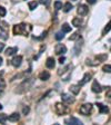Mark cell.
I'll return each mask as SVG.
<instances>
[{"mask_svg": "<svg viewBox=\"0 0 111 125\" xmlns=\"http://www.w3.org/2000/svg\"><path fill=\"white\" fill-rule=\"evenodd\" d=\"M33 81H33V78L25 79V81L17 87L18 89L16 90V92H17V93H25L26 90H28L32 86V85H33Z\"/></svg>", "mask_w": 111, "mask_h": 125, "instance_id": "1", "label": "cell"}, {"mask_svg": "<svg viewBox=\"0 0 111 125\" xmlns=\"http://www.w3.org/2000/svg\"><path fill=\"white\" fill-rule=\"evenodd\" d=\"M13 34H15V35L28 36L27 25L26 23H20V25H16V26H13Z\"/></svg>", "mask_w": 111, "mask_h": 125, "instance_id": "2", "label": "cell"}, {"mask_svg": "<svg viewBox=\"0 0 111 125\" xmlns=\"http://www.w3.org/2000/svg\"><path fill=\"white\" fill-rule=\"evenodd\" d=\"M55 110L58 115H63L64 113H67V107L64 106L62 103H56L55 105Z\"/></svg>", "mask_w": 111, "mask_h": 125, "instance_id": "3", "label": "cell"}, {"mask_svg": "<svg viewBox=\"0 0 111 125\" xmlns=\"http://www.w3.org/2000/svg\"><path fill=\"white\" fill-rule=\"evenodd\" d=\"M91 110H92V105L90 103H87V104H83L80 107L79 112L82 115H89V113H91Z\"/></svg>", "mask_w": 111, "mask_h": 125, "instance_id": "4", "label": "cell"}, {"mask_svg": "<svg viewBox=\"0 0 111 125\" xmlns=\"http://www.w3.org/2000/svg\"><path fill=\"white\" fill-rule=\"evenodd\" d=\"M55 52L57 54V55H61V54H64V52H67V47L64 46L63 44L56 45V47H55Z\"/></svg>", "mask_w": 111, "mask_h": 125, "instance_id": "5", "label": "cell"}, {"mask_svg": "<svg viewBox=\"0 0 111 125\" xmlns=\"http://www.w3.org/2000/svg\"><path fill=\"white\" fill-rule=\"evenodd\" d=\"M61 99H62V102L67 103V104H72V103H74V97H72L71 95L66 94V93H63L61 95Z\"/></svg>", "mask_w": 111, "mask_h": 125, "instance_id": "6", "label": "cell"}, {"mask_svg": "<svg viewBox=\"0 0 111 125\" xmlns=\"http://www.w3.org/2000/svg\"><path fill=\"white\" fill-rule=\"evenodd\" d=\"M91 88H92V92H94V93H101L103 89V87H101V85L98 83V81H93V83H92V86H91Z\"/></svg>", "mask_w": 111, "mask_h": 125, "instance_id": "7", "label": "cell"}, {"mask_svg": "<svg viewBox=\"0 0 111 125\" xmlns=\"http://www.w3.org/2000/svg\"><path fill=\"white\" fill-rule=\"evenodd\" d=\"M64 123L66 124H72V125H81L82 122L80 121V119L76 118V117H70V118H67L66 121H64Z\"/></svg>", "mask_w": 111, "mask_h": 125, "instance_id": "8", "label": "cell"}, {"mask_svg": "<svg viewBox=\"0 0 111 125\" xmlns=\"http://www.w3.org/2000/svg\"><path fill=\"white\" fill-rule=\"evenodd\" d=\"M21 61H22V56H16L11 60V65L13 67H19L21 65Z\"/></svg>", "mask_w": 111, "mask_h": 125, "instance_id": "9", "label": "cell"}, {"mask_svg": "<svg viewBox=\"0 0 111 125\" xmlns=\"http://www.w3.org/2000/svg\"><path fill=\"white\" fill-rule=\"evenodd\" d=\"M88 7L86 6V5H80L79 7H78V14H79L80 16H85L88 14Z\"/></svg>", "mask_w": 111, "mask_h": 125, "instance_id": "10", "label": "cell"}, {"mask_svg": "<svg viewBox=\"0 0 111 125\" xmlns=\"http://www.w3.org/2000/svg\"><path fill=\"white\" fill-rule=\"evenodd\" d=\"M46 66H47V68H49V69H52V68H55L56 60L52 58V57H49V58L47 59V61H46Z\"/></svg>", "mask_w": 111, "mask_h": 125, "instance_id": "11", "label": "cell"}, {"mask_svg": "<svg viewBox=\"0 0 111 125\" xmlns=\"http://www.w3.org/2000/svg\"><path fill=\"white\" fill-rule=\"evenodd\" d=\"M91 77H92V75H91L90 73H86L85 76H83V78H82V81L79 83L80 86H82V85H85L86 83H88V81L91 79Z\"/></svg>", "mask_w": 111, "mask_h": 125, "instance_id": "12", "label": "cell"}, {"mask_svg": "<svg viewBox=\"0 0 111 125\" xmlns=\"http://www.w3.org/2000/svg\"><path fill=\"white\" fill-rule=\"evenodd\" d=\"M97 106H98V108H99V112L101 114L102 113H108L109 112V108L105 106V105H103V104H101V103H97Z\"/></svg>", "mask_w": 111, "mask_h": 125, "instance_id": "13", "label": "cell"}, {"mask_svg": "<svg viewBox=\"0 0 111 125\" xmlns=\"http://www.w3.org/2000/svg\"><path fill=\"white\" fill-rule=\"evenodd\" d=\"M17 51H18L17 47H9V48L6 49V55L7 56H12V55H15Z\"/></svg>", "mask_w": 111, "mask_h": 125, "instance_id": "14", "label": "cell"}, {"mask_svg": "<svg viewBox=\"0 0 111 125\" xmlns=\"http://www.w3.org/2000/svg\"><path fill=\"white\" fill-rule=\"evenodd\" d=\"M39 78H40L41 81H48V79L50 78L49 72H47V70H44V72H41L40 75H39Z\"/></svg>", "mask_w": 111, "mask_h": 125, "instance_id": "15", "label": "cell"}, {"mask_svg": "<svg viewBox=\"0 0 111 125\" xmlns=\"http://www.w3.org/2000/svg\"><path fill=\"white\" fill-rule=\"evenodd\" d=\"M70 92L72 94H74V95H78L80 92V85H71L70 86Z\"/></svg>", "mask_w": 111, "mask_h": 125, "instance_id": "16", "label": "cell"}, {"mask_svg": "<svg viewBox=\"0 0 111 125\" xmlns=\"http://www.w3.org/2000/svg\"><path fill=\"white\" fill-rule=\"evenodd\" d=\"M8 119L10 121V122H18V121L20 119V115H19L18 113H13L8 117Z\"/></svg>", "mask_w": 111, "mask_h": 125, "instance_id": "17", "label": "cell"}, {"mask_svg": "<svg viewBox=\"0 0 111 125\" xmlns=\"http://www.w3.org/2000/svg\"><path fill=\"white\" fill-rule=\"evenodd\" d=\"M82 23V20L80 19V17H76L72 19V26L74 27H80Z\"/></svg>", "mask_w": 111, "mask_h": 125, "instance_id": "18", "label": "cell"}, {"mask_svg": "<svg viewBox=\"0 0 111 125\" xmlns=\"http://www.w3.org/2000/svg\"><path fill=\"white\" fill-rule=\"evenodd\" d=\"M0 38L3 39V40L8 39V32H7V30L2 29V28H0Z\"/></svg>", "mask_w": 111, "mask_h": 125, "instance_id": "19", "label": "cell"}, {"mask_svg": "<svg viewBox=\"0 0 111 125\" xmlns=\"http://www.w3.org/2000/svg\"><path fill=\"white\" fill-rule=\"evenodd\" d=\"M72 8H73L72 5H71L70 2H67V3H64V6H63V11L64 12H68V11H70Z\"/></svg>", "mask_w": 111, "mask_h": 125, "instance_id": "20", "label": "cell"}, {"mask_svg": "<svg viewBox=\"0 0 111 125\" xmlns=\"http://www.w3.org/2000/svg\"><path fill=\"white\" fill-rule=\"evenodd\" d=\"M61 29L63 32H69V31H71V26H69L68 23H63L61 27Z\"/></svg>", "mask_w": 111, "mask_h": 125, "instance_id": "21", "label": "cell"}, {"mask_svg": "<svg viewBox=\"0 0 111 125\" xmlns=\"http://www.w3.org/2000/svg\"><path fill=\"white\" fill-rule=\"evenodd\" d=\"M28 6H29L30 10H35V9L37 8V6H38V2H37V1H30Z\"/></svg>", "mask_w": 111, "mask_h": 125, "instance_id": "22", "label": "cell"}, {"mask_svg": "<svg viewBox=\"0 0 111 125\" xmlns=\"http://www.w3.org/2000/svg\"><path fill=\"white\" fill-rule=\"evenodd\" d=\"M110 30H111V20L109 21V23L105 27V29H103V31H102V35H105V34H107V32H109Z\"/></svg>", "mask_w": 111, "mask_h": 125, "instance_id": "23", "label": "cell"}, {"mask_svg": "<svg viewBox=\"0 0 111 125\" xmlns=\"http://www.w3.org/2000/svg\"><path fill=\"white\" fill-rule=\"evenodd\" d=\"M108 58V56L105 55V54H103V55H99V56H97V59H98V61H103V60H105V59Z\"/></svg>", "mask_w": 111, "mask_h": 125, "instance_id": "24", "label": "cell"}, {"mask_svg": "<svg viewBox=\"0 0 111 125\" xmlns=\"http://www.w3.org/2000/svg\"><path fill=\"white\" fill-rule=\"evenodd\" d=\"M63 37H64L63 31H59V32H57V34H56V39H57V40H61Z\"/></svg>", "mask_w": 111, "mask_h": 125, "instance_id": "25", "label": "cell"}, {"mask_svg": "<svg viewBox=\"0 0 111 125\" xmlns=\"http://www.w3.org/2000/svg\"><path fill=\"white\" fill-rule=\"evenodd\" d=\"M7 119H8V117H7L6 114H0V123H1V124L6 123Z\"/></svg>", "mask_w": 111, "mask_h": 125, "instance_id": "26", "label": "cell"}, {"mask_svg": "<svg viewBox=\"0 0 111 125\" xmlns=\"http://www.w3.org/2000/svg\"><path fill=\"white\" fill-rule=\"evenodd\" d=\"M102 70L105 73H111V65H103Z\"/></svg>", "mask_w": 111, "mask_h": 125, "instance_id": "27", "label": "cell"}, {"mask_svg": "<svg viewBox=\"0 0 111 125\" xmlns=\"http://www.w3.org/2000/svg\"><path fill=\"white\" fill-rule=\"evenodd\" d=\"M79 37H80L79 32H74L73 35H71L70 37H69V40H76V39H78Z\"/></svg>", "mask_w": 111, "mask_h": 125, "instance_id": "28", "label": "cell"}, {"mask_svg": "<svg viewBox=\"0 0 111 125\" xmlns=\"http://www.w3.org/2000/svg\"><path fill=\"white\" fill-rule=\"evenodd\" d=\"M81 44H77L76 47H74V54L76 55H79V52H80V49H81Z\"/></svg>", "mask_w": 111, "mask_h": 125, "instance_id": "29", "label": "cell"}, {"mask_svg": "<svg viewBox=\"0 0 111 125\" xmlns=\"http://www.w3.org/2000/svg\"><path fill=\"white\" fill-rule=\"evenodd\" d=\"M39 2L41 3V5H43V6H49L50 2H51V0H39Z\"/></svg>", "mask_w": 111, "mask_h": 125, "instance_id": "30", "label": "cell"}, {"mask_svg": "<svg viewBox=\"0 0 111 125\" xmlns=\"http://www.w3.org/2000/svg\"><path fill=\"white\" fill-rule=\"evenodd\" d=\"M55 8H56V10L61 9L62 8V3L60 2V1H56V2H55Z\"/></svg>", "mask_w": 111, "mask_h": 125, "instance_id": "31", "label": "cell"}, {"mask_svg": "<svg viewBox=\"0 0 111 125\" xmlns=\"http://www.w3.org/2000/svg\"><path fill=\"white\" fill-rule=\"evenodd\" d=\"M5 87H6V81L3 78H0V89H3Z\"/></svg>", "mask_w": 111, "mask_h": 125, "instance_id": "32", "label": "cell"}, {"mask_svg": "<svg viewBox=\"0 0 111 125\" xmlns=\"http://www.w3.org/2000/svg\"><path fill=\"white\" fill-rule=\"evenodd\" d=\"M69 67H70V65H68V66H66V67H64V68H63V69H62V68H61V69H59L58 74H59V75H61V74H64V73H66V72H67V69H68V68H69Z\"/></svg>", "mask_w": 111, "mask_h": 125, "instance_id": "33", "label": "cell"}, {"mask_svg": "<svg viewBox=\"0 0 111 125\" xmlns=\"http://www.w3.org/2000/svg\"><path fill=\"white\" fill-rule=\"evenodd\" d=\"M6 14H7L6 9L3 8V7H0V16H1V17H5V16H6Z\"/></svg>", "mask_w": 111, "mask_h": 125, "instance_id": "34", "label": "cell"}, {"mask_svg": "<svg viewBox=\"0 0 111 125\" xmlns=\"http://www.w3.org/2000/svg\"><path fill=\"white\" fill-rule=\"evenodd\" d=\"M29 112H30V107H29V106H25L24 110H22V113H24V115L29 114Z\"/></svg>", "mask_w": 111, "mask_h": 125, "instance_id": "35", "label": "cell"}, {"mask_svg": "<svg viewBox=\"0 0 111 125\" xmlns=\"http://www.w3.org/2000/svg\"><path fill=\"white\" fill-rule=\"evenodd\" d=\"M105 97H109V98H111V88H110V87L107 89V93H105Z\"/></svg>", "mask_w": 111, "mask_h": 125, "instance_id": "36", "label": "cell"}, {"mask_svg": "<svg viewBox=\"0 0 111 125\" xmlns=\"http://www.w3.org/2000/svg\"><path fill=\"white\" fill-rule=\"evenodd\" d=\"M64 60H66V58H64L63 56H62V57H60V58H59V63H60V64H63V63H64Z\"/></svg>", "mask_w": 111, "mask_h": 125, "instance_id": "37", "label": "cell"}, {"mask_svg": "<svg viewBox=\"0 0 111 125\" xmlns=\"http://www.w3.org/2000/svg\"><path fill=\"white\" fill-rule=\"evenodd\" d=\"M87 2L89 3V5H93V3L97 2V0H87Z\"/></svg>", "mask_w": 111, "mask_h": 125, "instance_id": "38", "label": "cell"}, {"mask_svg": "<svg viewBox=\"0 0 111 125\" xmlns=\"http://www.w3.org/2000/svg\"><path fill=\"white\" fill-rule=\"evenodd\" d=\"M3 48H5V44H2V43H0V51H2Z\"/></svg>", "mask_w": 111, "mask_h": 125, "instance_id": "39", "label": "cell"}, {"mask_svg": "<svg viewBox=\"0 0 111 125\" xmlns=\"http://www.w3.org/2000/svg\"><path fill=\"white\" fill-rule=\"evenodd\" d=\"M2 65V57H0V66Z\"/></svg>", "mask_w": 111, "mask_h": 125, "instance_id": "40", "label": "cell"}, {"mask_svg": "<svg viewBox=\"0 0 111 125\" xmlns=\"http://www.w3.org/2000/svg\"><path fill=\"white\" fill-rule=\"evenodd\" d=\"M0 110H2V105L0 104Z\"/></svg>", "mask_w": 111, "mask_h": 125, "instance_id": "41", "label": "cell"}, {"mask_svg": "<svg viewBox=\"0 0 111 125\" xmlns=\"http://www.w3.org/2000/svg\"><path fill=\"white\" fill-rule=\"evenodd\" d=\"M1 94H2V92H1V90H0V95H1Z\"/></svg>", "mask_w": 111, "mask_h": 125, "instance_id": "42", "label": "cell"}]
</instances>
